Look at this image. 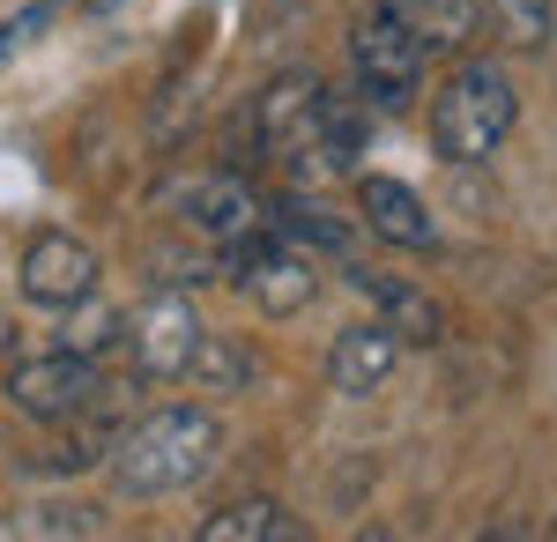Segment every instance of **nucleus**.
Instances as JSON below:
<instances>
[{
	"instance_id": "obj_1",
	"label": "nucleus",
	"mask_w": 557,
	"mask_h": 542,
	"mask_svg": "<svg viewBox=\"0 0 557 542\" xmlns=\"http://www.w3.org/2000/svg\"><path fill=\"white\" fill-rule=\"evenodd\" d=\"M223 460V423L201 402H164L141 423H127L112 446H104V468H112V491L120 498H172V491H194Z\"/></svg>"
},
{
	"instance_id": "obj_2",
	"label": "nucleus",
	"mask_w": 557,
	"mask_h": 542,
	"mask_svg": "<svg viewBox=\"0 0 557 542\" xmlns=\"http://www.w3.org/2000/svg\"><path fill=\"white\" fill-rule=\"evenodd\" d=\"M520 120V89L498 60H461L431 97V149L446 164H483Z\"/></svg>"
},
{
	"instance_id": "obj_3",
	"label": "nucleus",
	"mask_w": 557,
	"mask_h": 542,
	"mask_svg": "<svg viewBox=\"0 0 557 542\" xmlns=\"http://www.w3.org/2000/svg\"><path fill=\"white\" fill-rule=\"evenodd\" d=\"M215 268L253 297L268 320H290V312H305V305L320 297V260H312L305 246H290L275 223H253L246 238L215 246Z\"/></svg>"
},
{
	"instance_id": "obj_4",
	"label": "nucleus",
	"mask_w": 557,
	"mask_h": 542,
	"mask_svg": "<svg viewBox=\"0 0 557 542\" xmlns=\"http://www.w3.org/2000/svg\"><path fill=\"white\" fill-rule=\"evenodd\" d=\"M424 45L417 30L394 15V8H364L357 23H349V67H357V89H364V104H380V112H409L417 104V89H424Z\"/></svg>"
},
{
	"instance_id": "obj_5",
	"label": "nucleus",
	"mask_w": 557,
	"mask_h": 542,
	"mask_svg": "<svg viewBox=\"0 0 557 542\" xmlns=\"http://www.w3.org/2000/svg\"><path fill=\"white\" fill-rule=\"evenodd\" d=\"M97 394H104V372L83 349H45V357L8 365V409L30 423H75L97 409Z\"/></svg>"
},
{
	"instance_id": "obj_6",
	"label": "nucleus",
	"mask_w": 557,
	"mask_h": 542,
	"mask_svg": "<svg viewBox=\"0 0 557 542\" xmlns=\"http://www.w3.org/2000/svg\"><path fill=\"white\" fill-rule=\"evenodd\" d=\"M194 342H201V312H194V297L178 291V283H157V291L127 312V342H120V349H127V365L141 379H186Z\"/></svg>"
},
{
	"instance_id": "obj_7",
	"label": "nucleus",
	"mask_w": 557,
	"mask_h": 542,
	"mask_svg": "<svg viewBox=\"0 0 557 542\" xmlns=\"http://www.w3.org/2000/svg\"><path fill=\"white\" fill-rule=\"evenodd\" d=\"M312 104H320V83L290 67V75H275V83L253 97V149L260 157H275V164L290 171L298 186H312V171H305V141H312Z\"/></svg>"
},
{
	"instance_id": "obj_8",
	"label": "nucleus",
	"mask_w": 557,
	"mask_h": 542,
	"mask_svg": "<svg viewBox=\"0 0 557 542\" xmlns=\"http://www.w3.org/2000/svg\"><path fill=\"white\" fill-rule=\"evenodd\" d=\"M15 283H23V297L45 305V312H75V305L97 291V252H89L83 238H67V231H38V238L23 246Z\"/></svg>"
},
{
	"instance_id": "obj_9",
	"label": "nucleus",
	"mask_w": 557,
	"mask_h": 542,
	"mask_svg": "<svg viewBox=\"0 0 557 542\" xmlns=\"http://www.w3.org/2000/svg\"><path fill=\"white\" fill-rule=\"evenodd\" d=\"M172 209H178V223H186L194 238H209V246H231V238H246L253 223H268V201H260L238 171H201V178H186L172 194Z\"/></svg>"
},
{
	"instance_id": "obj_10",
	"label": "nucleus",
	"mask_w": 557,
	"mask_h": 542,
	"mask_svg": "<svg viewBox=\"0 0 557 542\" xmlns=\"http://www.w3.org/2000/svg\"><path fill=\"white\" fill-rule=\"evenodd\" d=\"M364 141H372L364 104L320 83V104H312V141H305V171H312V186H320V178H357V171H364Z\"/></svg>"
},
{
	"instance_id": "obj_11",
	"label": "nucleus",
	"mask_w": 557,
	"mask_h": 542,
	"mask_svg": "<svg viewBox=\"0 0 557 542\" xmlns=\"http://www.w3.org/2000/svg\"><path fill=\"white\" fill-rule=\"evenodd\" d=\"M357 215H364L372 238H386V246H401V252H431V246H438V223H431L424 194H417L409 178L357 171Z\"/></svg>"
},
{
	"instance_id": "obj_12",
	"label": "nucleus",
	"mask_w": 557,
	"mask_h": 542,
	"mask_svg": "<svg viewBox=\"0 0 557 542\" xmlns=\"http://www.w3.org/2000/svg\"><path fill=\"white\" fill-rule=\"evenodd\" d=\"M394 365H401V334L386 328V320H357L327 349V386L343 402H364V394H380L386 379H394Z\"/></svg>"
},
{
	"instance_id": "obj_13",
	"label": "nucleus",
	"mask_w": 557,
	"mask_h": 542,
	"mask_svg": "<svg viewBox=\"0 0 557 542\" xmlns=\"http://www.w3.org/2000/svg\"><path fill=\"white\" fill-rule=\"evenodd\" d=\"M349 283H357V291L380 305V320L401 334V349H409V342H438V334H446V312H438V297H424L417 283H401V275H380V268H357Z\"/></svg>"
},
{
	"instance_id": "obj_14",
	"label": "nucleus",
	"mask_w": 557,
	"mask_h": 542,
	"mask_svg": "<svg viewBox=\"0 0 557 542\" xmlns=\"http://www.w3.org/2000/svg\"><path fill=\"white\" fill-rule=\"evenodd\" d=\"M253 349L238 342V334H209L201 328V342H194V365H186V379L201 386V394H246L253 386Z\"/></svg>"
},
{
	"instance_id": "obj_15",
	"label": "nucleus",
	"mask_w": 557,
	"mask_h": 542,
	"mask_svg": "<svg viewBox=\"0 0 557 542\" xmlns=\"http://www.w3.org/2000/svg\"><path fill=\"white\" fill-rule=\"evenodd\" d=\"M194 535L201 542H290L298 520H290L275 498H238V505H223V513H209Z\"/></svg>"
},
{
	"instance_id": "obj_16",
	"label": "nucleus",
	"mask_w": 557,
	"mask_h": 542,
	"mask_svg": "<svg viewBox=\"0 0 557 542\" xmlns=\"http://www.w3.org/2000/svg\"><path fill=\"white\" fill-rule=\"evenodd\" d=\"M386 8L417 30L424 52H454L475 30V15H483V0H386Z\"/></svg>"
},
{
	"instance_id": "obj_17",
	"label": "nucleus",
	"mask_w": 557,
	"mask_h": 542,
	"mask_svg": "<svg viewBox=\"0 0 557 542\" xmlns=\"http://www.w3.org/2000/svg\"><path fill=\"white\" fill-rule=\"evenodd\" d=\"M268 223L290 238V246H320V252H349V223L343 215H327V209H312L305 194H283V201H268Z\"/></svg>"
},
{
	"instance_id": "obj_18",
	"label": "nucleus",
	"mask_w": 557,
	"mask_h": 542,
	"mask_svg": "<svg viewBox=\"0 0 557 542\" xmlns=\"http://www.w3.org/2000/svg\"><path fill=\"white\" fill-rule=\"evenodd\" d=\"M491 30L513 52H535L557 30V15H550V0H491Z\"/></svg>"
},
{
	"instance_id": "obj_19",
	"label": "nucleus",
	"mask_w": 557,
	"mask_h": 542,
	"mask_svg": "<svg viewBox=\"0 0 557 542\" xmlns=\"http://www.w3.org/2000/svg\"><path fill=\"white\" fill-rule=\"evenodd\" d=\"M83 312V328H67V342L60 349H83V357H104V349H120L127 342V312H112V305H97V291L75 305Z\"/></svg>"
},
{
	"instance_id": "obj_20",
	"label": "nucleus",
	"mask_w": 557,
	"mask_h": 542,
	"mask_svg": "<svg viewBox=\"0 0 557 542\" xmlns=\"http://www.w3.org/2000/svg\"><path fill=\"white\" fill-rule=\"evenodd\" d=\"M52 15H60V0H30L23 15H8V23H0V60H8V52H23V45L38 38Z\"/></svg>"
},
{
	"instance_id": "obj_21",
	"label": "nucleus",
	"mask_w": 557,
	"mask_h": 542,
	"mask_svg": "<svg viewBox=\"0 0 557 542\" xmlns=\"http://www.w3.org/2000/svg\"><path fill=\"white\" fill-rule=\"evenodd\" d=\"M30 535H97V520H89V505H38Z\"/></svg>"
},
{
	"instance_id": "obj_22",
	"label": "nucleus",
	"mask_w": 557,
	"mask_h": 542,
	"mask_svg": "<svg viewBox=\"0 0 557 542\" xmlns=\"http://www.w3.org/2000/svg\"><path fill=\"white\" fill-rule=\"evenodd\" d=\"M89 8H97V15H104V8H120V0H89Z\"/></svg>"
},
{
	"instance_id": "obj_23",
	"label": "nucleus",
	"mask_w": 557,
	"mask_h": 542,
	"mask_svg": "<svg viewBox=\"0 0 557 542\" xmlns=\"http://www.w3.org/2000/svg\"><path fill=\"white\" fill-rule=\"evenodd\" d=\"M550 38H557V30H550Z\"/></svg>"
}]
</instances>
